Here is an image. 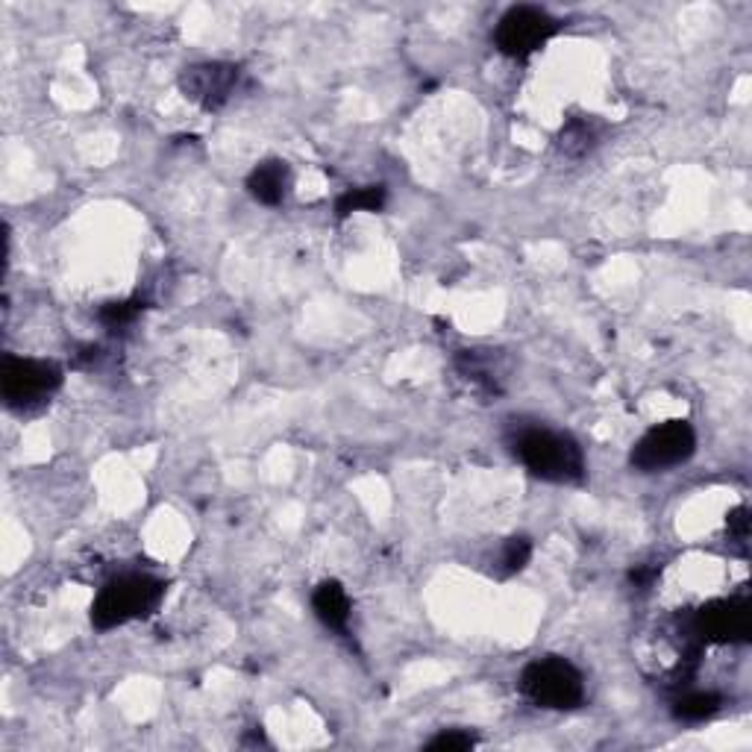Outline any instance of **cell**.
I'll use <instances>...</instances> for the list:
<instances>
[{
    "label": "cell",
    "instance_id": "obj_1",
    "mask_svg": "<svg viewBox=\"0 0 752 752\" xmlns=\"http://www.w3.org/2000/svg\"><path fill=\"white\" fill-rule=\"evenodd\" d=\"M515 453L526 470L544 482H583L585 456L583 447L565 432L544 427H526L515 438Z\"/></svg>",
    "mask_w": 752,
    "mask_h": 752
},
{
    "label": "cell",
    "instance_id": "obj_2",
    "mask_svg": "<svg viewBox=\"0 0 752 752\" xmlns=\"http://www.w3.org/2000/svg\"><path fill=\"white\" fill-rule=\"evenodd\" d=\"M165 597V583L147 574H124L115 576L95 597L91 606V623L95 629L106 632L124 623L138 621V617L154 615L156 606Z\"/></svg>",
    "mask_w": 752,
    "mask_h": 752
},
{
    "label": "cell",
    "instance_id": "obj_3",
    "mask_svg": "<svg viewBox=\"0 0 752 752\" xmlns=\"http://www.w3.org/2000/svg\"><path fill=\"white\" fill-rule=\"evenodd\" d=\"M520 691L529 703L553 712H570L585 703V680L561 655H547L526 664L520 673Z\"/></svg>",
    "mask_w": 752,
    "mask_h": 752
},
{
    "label": "cell",
    "instance_id": "obj_4",
    "mask_svg": "<svg viewBox=\"0 0 752 752\" xmlns=\"http://www.w3.org/2000/svg\"><path fill=\"white\" fill-rule=\"evenodd\" d=\"M62 368L50 359H25V357H9L3 362V400L9 409L27 412L36 406L48 403L50 397L62 389Z\"/></svg>",
    "mask_w": 752,
    "mask_h": 752
},
{
    "label": "cell",
    "instance_id": "obj_5",
    "mask_svg": "<svg viewBox=\"0 0 752 752\" xmlns=\"http://www.w3.org/2000/svg\"><path fill=\"white\" fill-rule=\"evenodd\" d=\"M750 597L712 599L687 617L685 629L703 644H746L752 632Z\"/></svg>",
    "mask_w": 752,
    "mask_h": 752
},
{
    "label": "cell",
    "instance_id": "obj_6",
    "mask_svg": "<svg viewBox=\"0 0 752 752\" xmlns=\"http://www.w3.org/2000/svg\"><path fill=\"white\" fill-rule=\"evenodd\" d=\"M696 450V432L687 421L658 423L632 447L629 465L641 473H662L682 461H687Z\"/></svg>",
    "mask_w": 752,
    "mask_h": 752
},
{
    "label": "cell",
    "instance_id": "obj_7",
    "mask_svg": "<svg viewBox=\"0 0 752 752\" xmlns=\"http://www.w3.org/2000/svg\"><path fill=\"white\" fill-rule=\"evenodd\" d=\"M561 21L553 18L547 9L538 7H511L497 25L494 45L500 53L511 59L533 57L535 50L544 48L558 33Z\"/></svg>",
    "mask_w": 752,
    "mask_h": 752
},
{
    "label": "cell",
    "instance_id": "obj_8",
    "mask_svg": "<svg viewBox=\"0 0 752 752\" xmlns=\"http://www.w3.org/2000/svg\"><path fill=\"white\" fill-rule=\"evenodd\" d=\"M238 80H242V68L233 62H197V66L183 68L179 91L206 113H215L229 104L238 89Z\"/></svg>",
    "mask_w": 752,
    "mask_h": 752
},
{
    "label": "cell",
    "instance_id": "obj_9",
    "mask_svg": "<svg viewBox=\"0 0 752 752\" xmlns=\"http://www.w3.org/2000/svg\"><path fill=\"white\" fill-rule=\"evenodd\" d=\"M289 188H292V168L283 159H265L247 177V192L262 206H280L289 197Z\"/></svg>",
    "mask_w": 752,
    "mask_h": 752
},
{
    "label": "cell",
    "instance_id": "obj_10",
    "mask_svg": "<svg viewBox=\"0 0 752 752\" xmlns=\"http://www.w3.org/2000/svg\"><path fill=\"white\" fill-rule=\"evenodd\" d=\"M312 608H315L318 621L324 623L326 629L344 632L350 623V597L344 585L335 583V579H324V583L318 585L315 594H312Z\"/></svg>",
    "mask_w": 752,
    "mask_h": 752
},
{
    "label": "cell",
    "instance_id": "obj_11",
    "mask_svg": "<svg viewBox=\"0 0 752 752\" xmlns=\"http://www.w3.org/2000/svg\"><path fill=\"white\" fill-rule=\"evenodd\" d=\"M456 368H459L465 380H470L479 389H486L488 394H500L502 391L500 371H497L491 353H482V350H459Z\"/></svg>",
    "mask_w": 752,
    "mask_h": 752
},
{
    "label": "cell",
    "instance_id": "obj_12",
    "mask_svg": "<svg viewBox=\"0 0 752 752\" xmlns=\"http://www.w3.org/2000/svg\"><path fill=\"white\" fill-rule=\"evenodd\" d=\"M720 694L714 691H687V694L676 696V703H673V714L685 723H703V720L714 717L720 712Z\"/></svg>",
    "mask_w": 752,
    "mask_h": 752
},
{
    "label": "cell",
    "instance_id": "obj_13",
    "mask_svg": "<svg viewBox=\"0 0 752 752\" xmlns=\"http://www.w3.org/2000/svg\"><path fill=\"white\" fill-rule=\"evenodd\" d=\"M389 201V188L385 186H362L350 188L335 201V215L339 218H350L353 212H380Z\"/></svg>",
    "mask_w": 752,
    "mask_h": 752
},
{
    "label": "cell",
    "instance_id": "obj_14",
    "mask_svg": "<svg viewBox=\"0 0 752 752\" xmlns=\"http://www.w3.org/2000/svg\"><path fill=\"white\" fill-rule=\"evenodd\" d=\"M556 141L561 154L579 159V156H585L590 147L597 145V130H594V124L585 121V118H574V121H567L565 127H561Z\"/></svg>",
    "mask_w": 752,
    "mask_h": 752
},
{
    "label": "cell",
    "instance_id": "obj_15",
    "mask_svg": "<svg viewBox=\"0 0 752 752\" xmlns=\"http://www.w3.org/2000/svg\"><path fill=\"white\" fill-rule=\"evenodd\" d=\"M141 309H145L141 300H113V303L100 306L98 321L106 330H124V326H130L141 315Z\"/></svg>",
    "mask_w": 752,
    "mask_h": 752
},
{
    "label": "cell",
    "instance_id": "obj_16",
    "mask_svg": "<svg viewBox=\"0 0 752 752\" xmlns=\"http://www.w3.org/2000/svg\"><path fill=\"white\" fill-rule=\"evenodd\" d=\"M533 558V541L526 535H515L509 541L502 544L500 553V576H515L520 574Z\"/></svg>",
    "mask_w": 752,
    "mask_h": 752
},
{
    "label": "cell",
    "instance_id": "obj_17",
    "mask_svg": "<svg viewBox=\"0 0 752 752\" xmlns=\"http://www.w3.org/2000/svg\"><path fill=\"white\" fill-rule=\"evenodd\" d=\"M473 746H477V738L470 735V732H465V729H447V732H441V735H436L432 741H429L427 750L465 752V750H473Z\"/></svg>",
    "mask_w": 752,
    "mask_h": 752
},
{
    "label": "cell",
    "instance_id": "obj_18",
    "mask_svg": "<svg viewBox=\"0 0 752 752\" xmlns=\"http://www.w3.org/2000/svg\"><path fill=\"white\" fill-rule=\"evenodd\" d=\"M726 529L729 538H732L738 547H746V541H750V509H746V506H738V509L729 511Z\"/></svg>",
    "mask_w": 752,
    "mask_h": 752
},
{
    "label": "cell",
    "instance_id": "obj_19",
    "mask_svg": "<svg viewBox=\"0 0 752 752\" xmlns=\"http://www.w3.org/2000/svg\"><path fill=\"white\" fill-rule=\"evenodd\" d=\"M655 576H658V567L653 565H641V567H632L629 570V583L635 585V588L647 590L650 585L655 583Z\"/></svg>",
    "mask_w": 752,
    "mask_h": 752
}]
</instances>
